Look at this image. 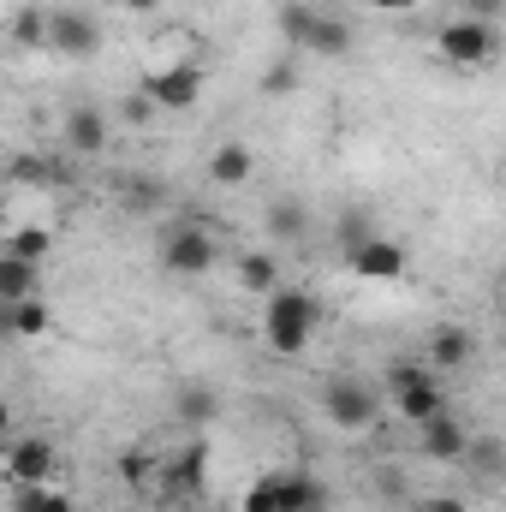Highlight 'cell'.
Instances as JSON below:
<instances>
[{"label":"cell","mask_w":506,"mask_h":512,"mask_svg":"<svg viewBox=\"0 0 506 512\" xmlns=\"http://www.w3.org/2000/svg\"><path fill=\"white\" fill-rule=\"evenodd\" d=\"M316 322H322V304H316V292H304V286H280V292L262 304V340H268L274 358H304Z\"/></svg>","instance_id":"obj_1"},{"label":"cell","mask_w":506,"mask_h":512,"mask_svg":"<svg viewBox=\"0 0 506 512\" xmlns=\"http://www.w3.org/2000/svg\"><path fill=\"white\" fill-rule=\"evenodd\" d=\"M495 48H501V36H495L489 18H447L435 30V54L447 66H459V72H483L495 60Z\"/></svg>","instance_id":"obj_2"},{"label":"cell","mask_w":506,"mask_h":512,"mask_svg":"<svg viewBox=\"0 0 506 512\" xmlns=\"http://www.w3.org/2000/svg\"><path fill=\"white\" fill-rule=\"evenodd\" d=\"M435 376H441V370H429V364H399V370L387 376V399H393V411H399L405 423H429V417L447 411V393H441Z\"/></svg>","instance_id":"obj_3"},{"label":"cell","mask_w":506,"mask_h":512,"mask_svg":"<svg viewBox=\"0 0 506 512\" xmlns=\"http://www.w3.org/2000/svg\"><path fill=\"white\" fill-rule=\"evenodd\" d=\"M155 256H161V268H167V274L191 280V274H209L221 251H215V233H209V227H197V221H173V227L161 233Z\"/></svg>","instance_id":"obj_4"},{"label":"cell","mask_w":506,"mask_h":512,"mask_svg":"<svg viewBox=\"0 0 506 512\" xmlns=\"http://www.w3.org/2000/svg\"><path fill=\"white\" fill-rule=\"evenodd\" d=\"M322 411H328L334 429L364 435V429H376V417H381V393L370 382H358V376H334L322 387Z\"/></svg>","instance_id":"obj_5"},{"label":"cell","mask_w":506,"mask_h":512,"mask_svg":"<svg viewBox=\"0 0 506 512\" xmlns=\"http://www.w3.org/2000/svg\"><path fill=\"white\" fill-rule=\"evenodd\" d=\"M143 96H149L161 114H185V108H197V96H203V66H197V60L149 66V72H143Z\"/></svg>","instance_id":"obj_6"},{"label":"cell","mask_w":506,"mask_h":512,"mask_svg":"<svg viewBox=\"0 0 506 512\" xmlns=\"http://www.w3.org/2000/svg\"><path fill=\"white\" fill-rule=\"evenodd\" d=\"M48 48L66 60H96L102 54V18L84 6H54L48 12Z\"/></svg>","instance_id":"obj_7"},{"label":"cell","mask_w":506,"mask_h":512,"mask_svg":"<svg viewBox=\"0 0 506 512\" xmlns=\"http://www.w3.org/2000/svg\"><path fill=\"white\" fill-rule=\"evenodd\" d=\"M60 471V447L48 435H18L6 441V483L12 489H30V483H54Z\"/></svg>","instance_id":"obj_8"},{"label":"cell","mask_w":506,"mask_h":512,"mask_svg":"<svg viewBox=\"0 0 506 512\" xmlns=\"http://www.w3.org/2000/svg\"><path fill=\"white\" fill-rule=\"evenodd\" d=\"M417 447H423V459H435V465H465V453H471V429H465L453 411H441V417L417 423Z\"/></svg>","instance_id":"obj_9"},{"label":"cell","mask_w":506,"mask_h":512,"mask_svg":"<svg viewBox=\"0 0 506 512\" xmlns=\"http://www.w3.org/2000/svg\"><path fill=\"white\" fill-rule=\"evenodd\" d=\"M203 483H209V447L191 435V447H179V453L167 459L161 489H167L173 501H197V495H203Z\"/></svg>","instance_id":"obj_10"},{"label":"cell","mask_w":506,"mask_h":512,"mask_svg":"<svg viewBox=\"0 0 506 512\" xmlns=\"http://www.w3.org/2000/svg\"><path fill=\"white\" fill-rule=\"evenodd\" d=\"M346 268H352L358 280H399V274L411 268V251H405L399 239H381V233H376V239H370L364 251L346 256Z\"/></svg>","instance_id":"obj_11"},{"label":"cell","mask_w":506,"mask_h":512,"mask_svg":"<svg viewBox=\"0 0 506 512\" xmlns=\"http://www.w3.org/2000/svg\"><path fill=\"white\" fill-rule=\"evenodd\" d=\"M66 149H72V155H84V161H96V155L108 149V114H102V108H90V102L66 108Z\"/></svg>","instance_id":"obj_12"},{"label":"cell","mask_w":506,"mask_h":512,"mask_svg":"<svg viewBox=\"0 0 506 512\" xmlns=\"http://www.w3.org/2000/svg\"><path fill=\"white\" fill-rule=\"evenodd\" d=\"M471 352H477V340H471V328H459V322H447V328H435L429 334V352H423V364L429 370H465L471 364Z\"/></svg>","instance_id":"obj_13"},{"label":"cell","mask_w":506,"mask_h":512,"mask_svg":"<svg viewBox=\"0 0 506 512\" xmlns=\"http://www.w3.org/2000/svg\"><path fill=\"white\" fill-rule=\"evenodd\" d=\"M36 286H42V262L0 251V304H6V310L24 304V298H36Z\"/></svg>","instance_id":"obj_14"},{"label":"cell","mask_w":506,"mask_h":512,"mask_svg":"<svg viewBox=\"0 0 506 512\" xmlns=\"http://www.w3.org/2000/svg\"><path fill=\"white\" fill-rule=\"evenodd\" d=\"M256 173V155L251 143H239V137H227V143H215V155H209V179L215 185H245Z\"/></svg>","instance_id":"obj_15"},{"label":"cell","mask_w":506,"mask_h":512,"mask_svg":"<svg viewBox=\"0 0 506 512\" xmlns=\"http://www.w3.org/2000/svg\"><path fill=\"white\" fill-rule=\"evenodd\" d=\"M304 54H322V60H340V54H352V24H346V18H334V12H316Z\"/></svg>","instance_id":"obj_16"},{"label":"cell","mask_w":506,"mask_h":512,"mask_svg":"<svg viewBox=\"0 0 506 512\" xmlns=\"http://www.w3.org/2000/svg\"><path fill=\"white\" fill-rule=\"evenodd\" d=\"M304 233H310V209H304L298 197L268 203V239H280V245H304Z\"/></svg>","instance_id":"obj_17"},{"label":"cell","mask_w":506,"mask_h":512,"mask_svg":"<svg viewBox=\"0 0 506 512\" xmlns=\"http://www.w3.org/2000/svg\"><path fill=\"white\" fill-rule=\"evenodd\" d=\"M239 286L245 292H262V298H274L280 292V262L268 251H245L239 256Z\"/></svg>","instance_id":"obj_18"},{"label":"cell","mask_w":506,"mask_h":512,"mask_svg":"<svg viewBox=\"0 0 506 512\" xmlns=\"http://www.w3.org/2000/svg\"><path fill=\"white\" fill-rule=\"evenodd\" d=\"M6 328H12V340H42V334L54 328L48 298H24V304H12V310H6Z\"/></svg>","instance_id":"obj_19"},{"label":"cell","mask_w":506,"mask_h":512,"mask_svg":"<svg viewBox=\"0 0 506 512\" xmlns=\"http://www.w3.org/2000/svg\"><path fill=\"white\" fill-rule=\"evenodd\" d=\"M12 512H78L66 489L54 483H30V489H12Z\"/></svg>","instance_id":"obj_20"},{"label":"cell","mask_w":506,"mask_h":512,"mask_svg":"<svg viewBox=\"0 0 506 512\" xmlns=\"http://www.w3.org/2000/svg\"><path fill=\"white\" fill-rule=\"evenodd\" d=\"M465 465H471V477H506V441L501 435H471Z\"/></svg>","instance_id":"obj_21"},{"label":"cell","mask_w":506,"mask_h":512,"mask_svg":"<svg viewBox=\"0 0 506 512\" xmlns=\"http://www.w3.org/2000/svg\"><path fill=\"white\" fill-rule=\"evenodd\" d=\"M280 501H286V507H328V495H322V483H316L310 471H280Z\"/></svg>","instance_id":"obj_22"},{"label":"cell","mask_w":506,"mask_h":512,"mask_svg":"<svg viewBox=\"0 0 506 512\" xmlns=\"http://www.w3.org/2000/svg\"><path fill=\"white\" fill-rule=\"evenodd\" d=\"M334 239H340V256H352V251H364L370 239H376V221L364 215V209H346L340 221H334Z\"/></svg>","instance_id":"obj_23"},{"label":"cell","mask_w":506,"mask_h":512,"mask_svg":"<svg viewBox=\"0 0 506 512\" xmlns=\"http://www.w3.org/2000/svg\"><path fill=\"white\" fill-rule=\"evenodd\" d=\"M274 18H280V36H286V42L304 54V42H310V24H316V6H304V0H286Z\"/></svg>","instance_id":"obj_24"},{"label":"cell","mask_w":506,"mask_h":512,"mask_svg":"<svg viewBox=\"0 0 506 512\" xmlns=\"http://www.w3.org/2000/svg\"><path fill=\"white\" fill-rule=\"evenodd\" d=\"M161 203H167V191H161L155 179H126V185H120V209H126V215H155Z\"/></svg>","instance_id":"obj_25"},{"label":"cell","mask_w":506,"mask_h":512,"mask_svg":"<svg viewBox=\"0 0 506 512\" xmlns=\"http://www.w3.org/2000/svg\"><path fill=\"white\" fill-rule=\"evenodd\" d=\"M12 42H18V48H48V12H42V6H18Z\"/></svg>","instance_id":"obj_26"},{"label":"cell","mask_w":506,"mask_h":512,"mask_svg":"<svg viewBox=\"0 0 506 512\" xmlns=\"http://www.w3.org/2000/svg\"><path fill=\"white\" fill-rule=\"evenodd\" d=\"M6 251L42 262V256L54 251V227H12V233H6Z\"/></svg>","instance_id":"obj_27"},{"label":"cell","mask_w":506,"mask_h":512,"mask_svg":"<svg viewBox=\"0 0 506 512\" xmlns=\"http://www.w3.org/2000/svg\"><path fill=\"white\" fill-rule=\"evenodd\" d=\"M280 507H286V501H280V471H274V477H256L251 495L239 501V512H280Z\"/></svg>","instance_id":"obj_28"},{"label":"cell","mask_w":506,"mask_h":512,"mask_svg":"<svg viewBox=\"0 0 506 512\" xmlns=\"http://www.w3.org/2000/svg\"><path fill=\"white\" fill-rule=\"evenodd\" d=\"M179 417H185V423H209V417H215V393H209V387H185V393H179Z\"/></svg>","instance_id":"obj_29"},{"label":"cell","mask_w":506,"mask_h":512,"mask_svg":"<svg viewBox=\"0 0 506 512\" xmlns=\"http://www.w3.org/2000/svg\"><path fill=\"white\" fill-rule=\"evenodd\" d=\"M292 90H298V66L292 60H274L262 72V96H292Z\"/></svg>","instance_id":"obj_30"},{"label":"cell","mask_w":506,"mask_h":512,"mask_svg":"<svg viewBox=\"0 0 506 512\" xmlns=\"http://www.w3.org/2000/svg\"><path fill=\"white\" fill-rule=\"evenodd\" d=\"M120 477H126L131 489H143V483H149V477H155V459H149V453H137V447H131L126 459H120Z\"/></svg>","instance_id":"obj_31"},{"label":"cell","mask_w":506,"mask_h":512,"mask_svg":"<svg viewBox=\"0 0 506 512\" xmlns=\"http://www.w3.org/2000/svg\"><path fill=\"white\" fill-rule=\"evenodd\" d=\"M155 114H161V108H155V102H149L143 90H137V96H126V102H120V120H126V126H149Z\"/></svg>","instance_id":"obj_32"},{"label":"cell","mask_w":506,"mask_h":512,"mask_svg":"<svg viewBox=\"0 0 506 512\" xmlns=\"http://www.w3.org/2000/svg\"><path fill=\"white\" fill-rule=\"evenodd\" d=\"M501 12H506V0H465V18H489L495 24Z\"/></svg>","instance_id":"obj_33"},{"label":"cell","mask_w":506,"mask_h":512,"mask_svg":"<svg viewBox=\"0 0 506 512\" xmlns=\"http://www.w3.org/2000/svg\"><path fill=\"white\" fill-rule=\"evenodd\" d=\"M423 512H465V501H459V495H429Z\"/></svg>","instance_id":"obj_34"},{"label":"cell","mask_w":506,"mask_h":512,"mask_svg":"<svg viewBox=\"0 0 506 512\" xmlns=\"http://www.w3.org/2000/svg\"><path fill=\"white\" fill-rule=\"evenodd\" d=\"M364 6H370V12H417L423 0H364Z\"/></svg>","instance_id":"obj_35"},{"label":"cell","mask_w":506,"mask_h":512,"mask_svg":"<svg viewBox=\"0 0 506 512\" xmlns=\"http://www.w3.org/2000/svg\"><path fill=\"white\" fill-rule=\"evenodd\" d=\"M120 6H126L131 18H149V12H155V6H161V0H120Z\"/></svg>","instance_id":"obj_36"},{"label":"cell","mask_w":506,"mask_h":512,"mask_svg":"<svg viewBox=\"0 0 506 512\" xmlns=\"http://www.w3.org/2000/svg\"><path fill=\"white\" fill-rule=\"evenodd\" d=\"M286 512H322V507H286Z\"/></svg>","instance_id":"obj_37"},{"label":"cell","mask_w":506,"mask_h":512,"mask_svg":"<svg viewBox=\"0 0 506 512\" xmlns=\"http://www.w3.org/2000/svg\"><path fill=\"white\" fill-rule=\"evenodd\" d=\"M501 310H506V298H501Z\"/></svg>","instance_id":"obj_38"}]
</instances>
